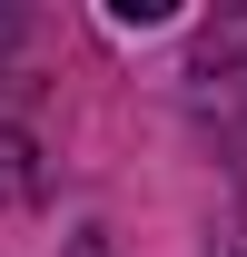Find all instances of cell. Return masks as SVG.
Listing matches in <instances>:
<instances>
[{"mask_svg":"<svg viewBox=\"0 0 247 257\" xmlns=\"http://www.w3.org/2000/svg\"><path fill=\"white\" fill-rule=\"evenodd\" d=\"M188 119L208 149H227V168L247 178V10H217L188 30Z\"/></svg>","mask_w":247,"mask_h":257,"instance_id":"obj_1","label":"cell"},{"mask_svg":"<svg viewBox=\"0 0 247 257\" xmlns=\"http://www.w3.org/2000/svg\"><path fill=\"white\" fill-rule=\"evenodd\" d=\"M217 257H247V247H237V237H227V247H217Z\"/></svg>","mask_w":247,"mask_h":257,"instance_id":"obj_4","label":"cell"},{"mask_svg":"<svg viewBox=\"0 0 247 257\" xmlns=\"http://www.w3.org/2000/svg\"><path fill=\"white\" fill-rule=\"evenodd\" d=\"M10 30H20V20H10V10H0V40H10Z\"/></svg>","mask_w":247,"mask_h":257,"instance_id":"obj_3","label":"cell"},{"mask_svg":"<svg viewBox=\"0 0 247 257\" xmlns=\"http://www.w3.org/2000/svg\"><path fill=\"white\" fill-rule=\"evenodd\" d=\"M237 247H247V198H237Z\"/></svg>","mask_w":247,"mask_h":257,"instance_id":"obj_2","label":"cell"}]
</instances>
